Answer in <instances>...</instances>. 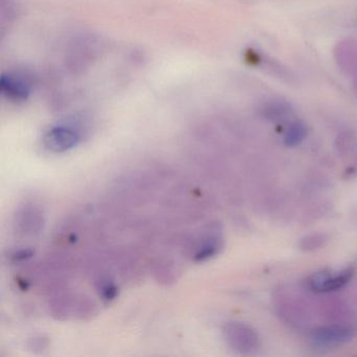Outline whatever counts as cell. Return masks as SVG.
Masks as SVG:
<instances>
[{
	"label": "cell",
	"instance_id": "52a82bcc",
	"mask_svg": "<svg viewBox=\"0 0 357 357\" xmlns=\"http://www.w3.org/2000/svg\"><path fill=\"white\" fill-rule=\"evenodd\" d=\"M220 250V243H219V240H210V241L206 242L204 246H202V250L197 252L196 255V259L197 261H204L208 260V259L212 258L213 256L218 252V250Z\"/></svg>",
	"mask_w": 357,
	"mask_h": 357
},
{
	"label": "cell",
	"instance_id": "3957f363",
	"mask_svg": "<svg viewBox=\"0 0 357 357\" xmlns=\"http://www.w3.org/2000/svg\"><path fill=\"white\" fill-rule=\"evenodd\" d=\"M354 271L344 269L337 273H317L309 279L308 286L315 292H330L340 289L352 279Z\"/></svg>",
	"mask_w": 357,
	"mask_h": 357
},
{
	"label": "cell",
	"instance_id": "8992f818",
	"mask_svg": "<svg viewBox=\"0 0 357 357\" xmlns=\"http://www.w3.org/2000/svg\"><path fill=\"white\" fill-rule=\"evenodd\" d=\"M306 135L307 128L303 123H292L284 135V143L288 147H294V146L302 143Z\"/></svg>",
	"mask_w": 357,
	"mask_h": 357
},
{
	"label": "cell",
	"instance_id": "6da1fadb",
	"mask_svg": "<svg viewBox=\"0 0 357 357\" xmlns=\"http://www.w3.org/2000/svg\"><path fill=\"white\" fill-rule=\"evenodd\" d=\"M355 330L348 326H327L314 330L311 334V342L315 348L332 349L350 342Z\"/></svg>",
	"mask_w": 357,
	"mask_h": 357
},
{
	"label": "cell",
	"instance_id": "5b68a950",
	"mask_svg": "<svg viewBox=\"0 0 357 357\" xmlns=\"http://www.w3.org/2000/svg\"><path fill=\"white\" fill-rule=\"evenodd\" d=\"M0 87H1V93H3V96L12 101H24L30 95V86L28 83L16 76H11V75L3 76Z\"/></svg>",
	"mask_w": 357,
	"mask_h": 357
},
{
	"label": "cell",
	"instance_id": "277c9868",
	"mask_svg": "<svg viewBox=\"0 0 357 357\" xmlns=\"http://www.w3.org/2000/svg\"><path fill=\"white\" fill-rule=\"evenodd\" d=\"M227 342L236 350L246 351L252 349L256 342L254 332L242 324L231 323L225 327Z\"/></svg>",
	"mask_w": 357,
	"mask_h": 357
},
{
	"label": "cell",
	"instance_id": "7a4b0ae2",
	"mask_svg": "<svg viewBox=\"0 0 357 357\" xmlns=\"http://www.w3.org/2000/svg\"><path fill=\"white\" fill-rule=\"evenodd\" d=\"M80 141V135L72 127H54L47 131L43 144L47 150L54 153H63L76 147Z\"/></svg>",
	"mask_w": 357,
	"mask_h": 357
}]
</instances>
